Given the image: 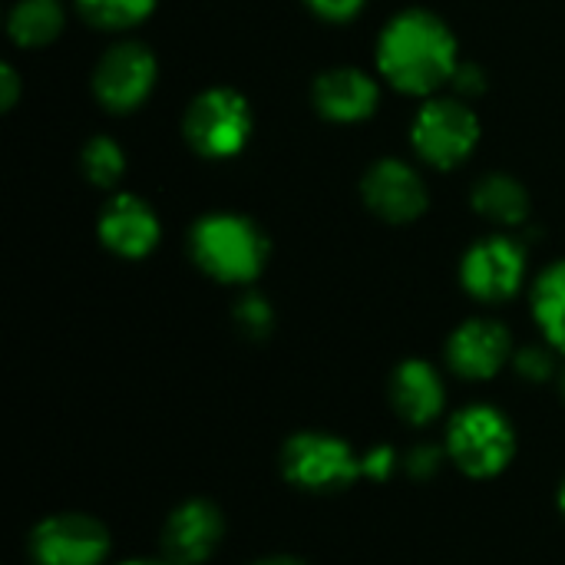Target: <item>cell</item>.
Returning <instances> with one entry per match:
<instances>
[{
  "instance_id": "cell-1",
  "label": "cell",
  "mask_w": 565,
  "mask_h": 565,
  "mask_svg": "<svg viewBox=\"0 0 565 565\" xmlns=\"http://www.w3.org/2000/svg\"><path fill=\"white\" fill-rule=\"evenodd\" d=\"M457 63V36L434 10H401L377 36V70L404 96H434L450 86Z\"/></svg>"
},
{
  "instance_id": "cell-2",
  "label": "cell",
  "mask_w": 565,
  "mask_h": 565,
  "mask_svg": "<svg viewBox=\"0 0 565 565\" xmlns=\"http://www.w3.org/2000/svg\"><path fill=\"white\" fill-rule=\"evenodd\" d=\"M189 255L218 285H252L268 265V235L238 212H209L189 232Z\"/></svg>"
},
{
  "instance_id": "cell-3",
  "label": "cell",
  "mask_w": 565,
  "mask_h": 565,
  "mask_svg": "<svg viewBox=\"0 0 565 565\" xmlns=\"http://www.w3.org/2000/svg\"><path fill=\"white\" fill-rule=\"evenodd\" d=\"M444 450L460 473L473 480H490L513 463L516 427L493 404H467L450 417Z\"/></svg>"
},
{
  "instance_id": "cell-4",
  "label": "cell",
  "mask_w": 565,
  "mask_h": 565,
  "mask_svg": "<svg viewBox=\"0 0 565 565\" xmlns=\"http://www.w3.org/2000/svg\"><path fill=\"white\" fill-rule=\"evenodd\" d=\"M278 467L305 493H341L364 480V454L328 430H298L281 444Z\"/></svg>"
},
{
  "instance_id": "cell-5",
  "label": "cell",
  "mask_w": 565,
  "mask_h": 565,
  "mask_svg": "<svg viewBox=\"0 0 565 565\" xmlns=\"http://www.w3.org/2000/svg\"><path fill=\"white\" fill-rule=\"evenodd\" d=\"M255 129V116L248 99L232 86H212L202 89L182 119L185 142L202 159H232L238 156Z\"/></svg>"
},
{
  "instance_id": "cell-6",
  "label": "cell",
  "mask_w": 565,
  "mask_h": 565,
  "mask_svg": "<svg viewBox=\"0 0 565 565\" xmlns=\"http://www.w3.org/2000/svg\"><path fill=\"white\" fill-rule=\"evenodd\" d=\"M480 142V119L460 96L427 99L411 122V146L417 159L434 169H457Z\"/></svg>"
},
{
  "instance_id": "cell-7",
  "label": "cell",
  "mask_w": 565,
  "mask_h": 565,
  "mask_svg": "<svg viewBox=\"0 0 565 565\" xmlns=\"http://www.w3.org/2000/svg\"><path fill=\"white\" fill-rule=\"evenodd\" d=\"M530 258L516 235H487L473 242L460 262V285L480 305H503L526 285Z\"/></svg>"
},
{
  "instance_id": "cell-8",
  "label": "cell",
  "mask_w": 565,
  "mask_h": 565,
  "mask_svg": "<svg viewBox=\"0 0 565 565\" xmlns=\"http://www.w3.org/2000/svg\"><path fill=\"white\" fill-rule=\"evenodd\" d=\"M109 550L113 536L106 523L76 510L43 516L26 536L33 565H106Z\"/></svg>"
},
{
  "instance_id": "cell-9",
  "label": "cell",
  "mask_w": 565,
  "mask_h": 565,
  "mask_svg": "<svg viewBox=\"0 0 565 565\" xmlns=\"http://www.w3.org/2000/svg\"><path fill=\"white\" fill-rule=\"evenodd\" d=\"M159 79V63L152 50L139 40H119L113 43L96 70H93V96L99 99L103 109L109 113H132L139 109Z\"/></svg>"
},
{
  "instance_id": "cell-10",
  "label": "cell",
  "mask_w": 565,
  "mask_h": 565,
  "mask_svg": "<svg viewBox=\"0 0 565 565\" xmlns=\"http://www.w3.org/2000/svg\"><path fill=\"white\" fill-rule=\"evenodd\" d=\"M361 199H364V205L377 218H384L391 225L417 222L427 212V205H430L424 175L411 162L394 159V156L377 159L364 172V179H361Z\"/></svg>"
},
{
  "instance_id": "cell-11",
  "label": "cell",
  "mask_w": 565,
  "mask_h": 565,
  "mask_svg": "<svg viewBox=\"0 0 565 565\" xmlns=\"http://www.w3.org/2000/svg\"><path fill=\"white\" fill-rule=\"evenodd\" d=\"M513 354V334L497 318H467L447 338V364L463 381H493Z\"/></svg>"
},
{
  "instance_id": "cell-12",
  "label": "cell",
  "mask_w": 565,
  "mask_h": 565,
  "mask_svg": "<svg viewBox=\"0 0 565 565\" xmlns=\"http://www.w3.org/2000/svg\"><path fill=\"white\" fill-rule=\"evenodd\" d=\"M225 540V516L209 500H185L179 503L159 533L162 559L172 565H202L209 563Z\"/></svg>"
},
{
  "instance_id": "cell-13",
  "label": "cell",
  "mask_w": 565,
  "mask_h": 565,
  "mask_svg": "<svg viewBox=\"0 0 565 565\" xmlns=\"http://www.w3.org/2000/svg\"><path fill=\"white\" fill-rule=\"evenodd\" d=\"M96 235H99L103 248H109L119 258L136 262V258H146L159 245L162 225H159L156 209L146 199L119 192L103 205L99 222H96Z\"/></svg>"
},
{
  "instance_id": "cell-14",
  "label": "cell",
  "mask_w": 565,
  "mask_h": 565,
  "mask_svg": "<svg viewBox=\"0 0 565 565\" xmlns=\"http://www.w3.org/2000/svg\"><path fill=\"white\" fill-rule=\"evenodd\" d=\"M311 103L324 119L351 126V122H364L377 113L381 86L371 73H364L358 66H331L315 76Z\"/></svg>"
},
{
  "instance_id": "cell-15",
  "label": "cell",
  "mask_w": 565,
  "mask_h": 565,
  "mask_svg": "<svg viewBox=\"0 0 565 565\" xmlns=\"http://www.w3.org/2000/svg\"><path fill=\"white\" fill-rule=\"evenodd\" d=\"M391 404H394L397 417L407 420L411 427L434 424L447 407L444 374L424 358L401 361L391 374Z\"/></svg>"
},
{
  "instance_id": "cell-16",
  "label": "cell",
  "mask_w": 565,
  "mask_h": 565,
  "mask_svg": "<svg viewBox=\"0 0 565 565\" xmlns=\"http://www.w3.org/2000/svg\"><path fill=\"white\" fill-rule=\"evenodd\" d=\"M470 205H473L477 215H483L487 222L503 225V228H520L530 218V209H533L526 185L510 172L480 175L473 192H470Z\"/></svg>"
},
{
  "instance_id": "cell-17",
  "label": "cell",
  "mask_w": 565,
  "mask_h": 565,
  "mask_svg": "<svg viewBox=\"0 0 565 565\" xmlns=\"http://www.w3.org/2000/svg\"><path fill=\"white\" fill-rule=\"evenodd\" d=\"M66 26V10L60 0H17L7 13V33L17 46L36 50L53 43Z\"/></svg>"
},
{
  "instance_id": "cell-18",
  "label": "cell",
  "mask_w": 565,
  "mask_h": 565,
  "mask_svg": "<svg viewBox=\"0 0 565 565\" xmlns=\"http://www.w3.org/2000/svg\"><path fill=\"white\" fill-rule=\"evenodd\" d=\"M533 318L543 331V341H550L565 358V258L546 265L530 291Z\"/></svg>"
},
{
  "instance_id": "cell-19",
  "label": "cell",
  "mask_w": 565,
  "mask_h": 565,
  "mask_svg": "<svg viewBox=\"0 0 565 565\" xmlns=\"http://www.w3.org/2000/svg\"><path fill=\"white\" fill-rule=\"evenodd\" d=\"M76 10L96 30L122 33L149 20L156 10V0H76Z\"/></svg>"
},
{
  "instance_id": "cell-20",
  "label": "cell",
  "mask_w": 565,
  "mask_h": 565,
  "mask_svg": "<svg viewBox=\"0 0 565 565\" xmlns=\"http://www.w3.org/2000/svg\"><path fill=\"white\" fill-rule=\"evenodd\" d=\"M79 169H83L89 185L113 189L126 172V152H122V146L116 139L93 136V139H86V146L79 152Z\"/></svg>"
},
{
  "instance_id": "cell-21",
  "label": "cell",
  "mask_w": 565,
  "mask_h": 565,
  "mask_svg": "<svg viewBox=\"0 0 565 565\" xmlns=\"http://www.w3.org/2000/svg\"><path fill=\"white\" fill-rule=\"evenodd\" d=\"M232 321H235V328H238L242 338H248V341H265V338H271V331H275V308H271V301H268L265 295L245 291V295H238V301L232 305Z\"/></svg>"
},
{
  "instance_id": "cell-22",
  "label": "cell",
  "mask_w": 565,
  "mask_h": 565,
  "mask_svg": "<svg viewBox=\"0 0 565 565\" xmlns=\"http://www.w3.org/2000/svg\"><path fill=\"white\" fill-rule=\"evenodd\" d=\"M559 351L550 341H536V344H523L513 354V371L530 381V384H550L553 377H559Z\"/></svg>"
},
{
  "instance_id": "cell-23",
  "label": "cell",
  "mask_w": 565,
  "mask_h": 565,
  "mask_svg": "<svg viewBox=\"0 0 565 565\" xmlns=\"http://www.w3.org/2000/svg\"><path fill=\"white\" fill-rule=\"evenodd\" d=\"M447 460H450L447 450H440V447H434V444H417L414 450L404 454L401 470H404L407 477H414V480H430V477H437V473L444 470Z\"/></svg>"
},
{
  "instance_id": "cell-24",
  "label": "cell",
  "mask_w": 565,
  "mask_h": 565,
  "mask_svg": "<svg viewBox=\"0 0 565 565\" xmlns=\"http://www.w3.org/2000/svg\"><path fill=\"white\" fill-rule=\"evenodd\" d=\"M401 463H404V457H397L394 447H387V444L371 447V450H364V480L384 483V480H391L401 470Z\"/></svg>"
},
{
  "instance_id": "cell-25",
  "label": "cell",
  "mask_w": 565,
  "mask_h": 565,
  "mask_svg": "<svg viewBox=\"0 0 565 565\" xmlns=\"http://www.w3.org/2000/svg\"><path fill=\"white\" fill-rule=\"evenodd\" d=\"M450 86L460 99H473V96H483L487 93V70L470 63V60H460L454 76H450Z\"/></svg>"
},
{
  "instance_id": "cell-26",
  "label": "cell",
  "mask_w": 565,
  "mask_h": 565,
  "mask_svg": "<svg viewBox=\"0 0 565 565\" xmlns=\"http://www.w3.org/2000/svg\"><path fill=\"white\" fill-rule=\"evenodd\" d=\"M308 10L328 23H348L364 10V0H305Z\"/></svg>"
},
{
  "instance_id": "cell-27",
  "label": "cell",
  "mask_w": 565,
  "mask_h": 565,
  "mask_svg": "<svg viewBox=\"0 0 565 565\" xmlns=\"http://www.w3.org/2000/svg\"><path fill=\"white\" fill-rule=\"evenodd\" d=\"M20 99V76L10 63L0 66V109H13Z\"/></svg>"
},
{
  "instance_id": "cell-28",
  "label": "cell",
  "mask_w": 565,
  "mask_h": 565,
  "mask_svg": "<svg viewBox=\"0 0 565 565\" xmlns=\"http://www.w3.org/2000/svg\"><path fill=\"white\" fill-rule=\"evenodd\" d=\"M248 565H308L301 556H291V553H268V556H258L255 563Z\"/></svg>"
},
{
  "instance_id": "cell-29",
  "label": "cell",
  "mask_w": 565,
  "mask_h": 565,
  "mask_svg": "<svg viewBox=\"0 0 565 565\" xmlns=\"http://www.w3.org/2000/svg\"><path fill=\"white\" fill-rule=\"evenodd\" d=\"M116 565H172V563H166V559H126V563H116Z\"/></svg>"
},
{
  "instance_id": "cell-30",
  "label": "cell",
  "mask_w": 565,
  "mask_h": 565,
  "mask_svg": "<svg viewBox=\"0 0 565 565\" xmlns=\"http://www.w3.org/2000/svg\"><path fill=\"white\" fill-rule=\"evenodd\" d=\"M559 510H563V516H565V480H563V487H559Z\"/></svg>"
},
{
  "instance_id": "cell-31",
  "label": "cell",
  "mask_w": 565,
  "mask_h": 565,
  "mask_svg": "<svg viewBox=\"0 0 565 565\" xmlns=\"http://www.w3.org/2000/svg\"><path fill=\"white\" fill-rule=\"evenodd\" d=\"M559 391H563V401H565V364H563V371H559Z\"/></svg>"
}]
</instances>
